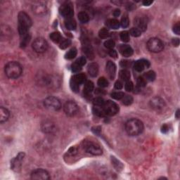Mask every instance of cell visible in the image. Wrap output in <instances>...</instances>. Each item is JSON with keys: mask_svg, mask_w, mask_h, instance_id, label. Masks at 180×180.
<instances>
[{"mask_svg": "<svg viewBox=\"0 0 180 180\" xmlns=\"http://www.w3.org/2000/svg\"><path fill=\"white\" fill-rule=\"evenodd\" d=\"M18 32L21 37L28 34L30 28L32 26V20L26 12L21 11L18 16Z\"/></svg>", "mask_w": 180, "mask_h": 180, "instance_id": "obj_1", "label": "cell"}, {"mask_svg": "<svg viewBox=\"0 0 180 180\" xmlns=\"http://www.w3.org/2000/svg\"><path fill=\"white\" fill-rule=\"evenodd\" d=\"M125 130L129 135L138 136L144 131V124L138 119H130L125 124Z\"/></svg>", "mask_w": 180, "mask_h": 180, "instance_id": "obj_2", "label": "cell"}, {"mask_svg": "<svg viewBox=\"0 0 180 180\" xmlns=\"http://www.w3.org/2000/svg\"><path fill=\"white\" fill-rule=\"evenodd\" d=\"M5 74L10 79H17L21 76L22 69L21 65L19 63L16 61H10L5 65L4 68Z\"/></svg>", "mask_w": 180, "mask_h": 180, "instance_id": "obj_3", "label": "cell"}, {"mask_svg": "<svg viewBox=\"0 0 180 180\" xmlns=\"http://www.w3.org/2000/svg\"><path fill=\"white\" fill-rule=\"evenodd\" d=\"M82 146L84 151L94 156H100L102 154V149L100 146L92 141H84Z\"/></svg>", "mask_w": 180, "mask_h": 180, "instance_id": "obj_4", "label": "cell"}, {"mask_svg": "<svg viewBox=\"0 0 180 180\" xmlns=\"http://www.w3.org/2000/svg\"><path fill=\"white\" fill-rule=\"evenodd\" d=\"M44 106L47 109L51 111H58L61 107L60 101L54 96H49L45 98L44 101Z\"/></svg>", "mask_w": 180, "mask_h": 180, "instance_id": "obj_5", "label": "cell"}, {"mask_svg": "<svg viewBox=\"0 0 180 180\" xmlns=\"http://www.w3.org/2000/svg\"><path fill=\"white\" fill-rule=\"evenodd\" d=\"M147 48L150 51L153 53L160 52L164 48L163 42L156 37L151 38L147 42Z\"/></svg>", "mask_w": 180, "mask_h": 180, "instance_id": "obj_6", "label": "cell"}, {"mask_svg": "<svg viewBox=\"0 0 180 180\" xmlns=\"http://www.w3.org/2000/svg\"><path fill=\"white\" fill-rule=\"evenodd\" d=\"M105 116H112L117 114L119 111L118 106L113 101H105L104 106H102Z\"/></svg>", "mask_w": 180, "mask_h": 180, "instance_id": "obj_7", "label": "cell"}, {"mask_svg": "<svg viewBox=\"0 0 180 180\" xmlns=\"http://www.w3.org/2000/svg\"><path fill=\"white\" fill-rule=\"evenodd\" d=\"M32 49L37 53H43L47 51L48 48V43L42 37H38L35 39L32 43Z\"/></svg>", "mask_w": 180, "mask_h": 180, "instance_id": "obj_8", "label": "cell"}, {"mask_svg": "<svg viewBox=\"0 0 180 180\" xmlns=\"http://www.w3.org/2000/svg\"><path fill=\"white\" fill-rule=\"evenodd\" d=\"M63 110L67 115L72 117L78 113L79 108H78V104L76 102L73 101H67L64 105Z\"/></svg>", "mask_w": 180, "mask_h": 180, "instance_id": "obj_9", "label": "cell"}, {"mask_svg": "<svg viewBox=\"0 0 180 180\" xmlns=\"http://www.w3.org/2000/svg\"><path fill=\"white\" fill-rule=\"evenodd\" d=\"M60 13L61 14L63 17H65L67 19H69L73 17L74 14V10H73V4L70 2H66L63 4L61 7H60Z\"/></svg>", "mask_w": 180, "mask_h": 180, "instance_id": "obj_10", "label": "cell"}, {"mask_svg": "<svg viewBox=\"0 0 180 180\" xmlns=\"http://www.w3.org/2000/svg\"><path fill=\"white\" fill-rule=\"evenodd\" d=\"M31 179L37 180H47L50 179L49 175L47 170L43 169H37L31 174Z\"/></svg>", "mask_w": 180, "mask_h": 180, "instance_id": "obj_11", "label": "cell"}, {"mask_svg": "<svg viewBox=\"0 0 180 180\" xmlns=\"http://www.w3.org/2000/svg\"><path fill=\"white\" fill-rule=\"evenodd\" d=\"M150 106L151 109L155 111H161L165 108V101L162 98L158 96L153 97L150 101Z\"/></svg>", "mask_w": 180, "mask_h": 180, "instance_id": "obj_12", "label": "cell"}, {"mask_svg": "<svg viewBox=\"0 0 180 180\" xmlns=\"http://www.w3.org/2000/svg\"><path fill=\"white\" fill-rule=\"evenodd\" d=\"M25 153L21 152L18 154V156L12 160L11 162V169L15 172H19L21 168V162L24 158Z\"/></svg>", "mask_w": 180, "mask_h": 180, "instance_id": "obj_13", "label": "cell"}, {"mask_svg": "<svg viewBox=\"0 0 180 180\" xmlns=\"http://www.w3.org/2000/svg\"><path fill=\"white\" fill-rule=\"evenodd\" d=\"M47 7L43 2L37 1L32 5V11L36 15L42 16L47 13Z\"/></svg>", "mask_w": 180, "mask_h": 180, "instance_id": "obj_14", "label": "cell"}, {"mask_svg": "<svg viewBox=\"0 0 180 180\" xmlns=\"http://www.w3.org/2000/svg\"><path fill=\"white\" fill-rule=\"evenodd\" d=\"M150 66V63L146 59H142L136 61L134 64V68L136 71L142 72L146 68H148Z\"/></svg>", "mask_w": 180, "mask_h": 180, "instance_id": "obj_15", "label": "cell"}, {"mask_svg": "<svg viewBox=\"0 0 180 180\" xmlns=\"http://www.w3.org/2000/svg\"><path fill=\"white\" fill-rule=\"evenodd\" d=\"M106 71H107L108 76L111 80H113L116 75V65L113 62L109 61L106 63Z\"/></svg>", "mask_w": 180, "mask_h": 180, "instance_id": "obj_16", "label": "cell"}, {"mask_svg": "<svg viewBox=\"0 0 180 180\" xmlns=\"http://www.w3.org/2000/svg\"><path fill=\"white\" fill-rule=\"evenodd\" d=\"M119 51L120 54L125 57H129L133 54V49L129 45L121 44L119 47Z\"/></svg>", "mask_w": 180, "mask_h": 180, "instance_id": "obj_17", "label": "cell"}, {"mask_svg": "<svg viewBox=\"0 0 180 180\" xmlns=\"http://www.w3.org/2000/svg\"><path fill=\"white\" fill-rule=\"evenodd\" d=\"M134 24L137 26L138 29L140 30L142 32H144L147 28V23L144 18H137L134 20Z\"/></svg>", "mask_w": 180, "mask_h": 180, "instance_id": "obj_18", "label": "cell"}, {"mask_svg": "<svg viewBox=\"0 0 180 180\" xmlns=\"http://www.w3.org/2000/svg\"><path fill=\"white\" fill-rule=\"evenodd\" d=\"M42 129L45 133H51L55 130V125L50 121H46L42 125Z\"/></svg>", "mask_w": 180, "mask_h": 180, "instance_id": "obj_19", "label": "cell"}, {"mask_svg": "<svg viewBox=\"0 0 180 180\" xmlns=\"http://www.w3.org/2000/svg\"><path fill=\"white\" fill-rule=\"evenodd\" d=\"M88 73L92 77H96L98 73V65L96 63H92L87 68Z\"/></svg>", "mask_w": 180, "mask_h": 180, "instance_id": "obj_20", "label": "cell"}, {"mask_svg": "<svg viewBox=\"0 0 180 180\" xmlns=\"http://www.w3.org/2000/svg\"><path fill=\"white\" fill-rule=\"evenodd\" d=\"M10 116V113L8 109L4 107L0 108V122L1 123H4V122L7 121Z\"/></svg>", "mask_w": 180, "mask_h": 180, "instance_id": "obj_21", "label": "cell"}, {"mask_svg": "<svg viewBox=\"0 0 180 180\" xmlns=\"http://www.w3.org/2000/svg\"><path fill=\"white\" fill-rule=\"evenodd\" d=\"M71 80L74 81L75 82H76L77 84L80 85L81 84L84 83L86 81V76L83 73H80V74H77L75 76H73V78Z\"/></svg>", "mask_w": 180, "mask_h": 180, "instance_id": "obj_22", "label": "cell"}, {"mask_svg": "<svg viewBox=\"0 0 180 180\" xmlns=\"http://www.w3.org/2000/svg\"><path fill=\"white\" fill-rule=\"evenodd\" d=\"M106 26H108L109 28L111 29L116 30L118 29L120 27V22H119L117 19H109L106 21Z\"/></svg>", "mask_w": 180, "mask_h": 180, "instance_id": "obj_23", "label": "cell"}, {"mask_svg": "<svg viewBox=\"0 0 180 180\" xmlns=\"http://www.w3.org/2000/svg\"><path fill=\"white\" fill-rule=\"evenodd\" d=\"M65 28L68 30H76L77 27V23L75 20H73V18H69V19H67L65 22Z\"/></svg>", "mask_w": 180, "mask_h": 180, "instance_id": "obj_24", "label": "cell"}, {"mask_svg": "<svg viewBox=\"0 0 180 180\" xmlns=\"http://www.w3.org/2000/svg\"><path fill=\"white\" fill-rule=\"evenodd\" d=\"M119 76H120V79H122V80L127 82L130 79V73H129V70L126 69L122 70L120 71Z\"/></svg>", "mask_w": 180, "mask_h": 180, "instance_id": "obj_25", "label": "cell"}, {"mask_svg": "<svg viewBox=\"0 0 180 180\" xmlns=\"http://www.w3.org/2000/svg\"><path fill=\"white\" fill-rule=\"evenodd\" d=\"M94 88V85L93 82L92 81H87L84 84V92L88 94H90L91 92H93Z\"/></svg>", "mask_w": 180, "mask_h": 180, "instance_id": "obj_26", "label": "cell"}, {"mask_svg": "<svg viewBox=\"0 0 180 180\" xmlns=\"http://www.w3.org/2000/svg\"><path fill=\"white\" fill-rule=\"evenodd\" d=\"M78 19L82 23H87V22L90 21V16L86 12L81 11L78 13Z\"/></svg>", "mask_w": 180, "mask_h": 180, "instance_id": "obj_27", "label": "cell"}, {"mask_svg": "<svg viewBox=\"0 0 180 180\" xmlns=\"http://www.w3.org/2000/svg\"><path fill=\"white\" fill-rule=\"evenodd\" d=\"M156 73L153 70H150V71L147 72L144 76V78L146 82H153L156 79Z\"/></svg>", "mask_w": 180, "mask_h": 180, "instance_id": "obj_28", "label": "cell"}, {"mask_svg": "<svg viewBox=\"0 0 180 180\" xmlns=\"http://www.w3.org/2000/svg\"><path fill=\"white\" fill-rule=\"evenodd\" d=\"M50 39L51 40V41L54 42V43H60V42L61 41L62 37L61 35L60 32H54L50 35Z\"/></svg>", "mask_w": 180, "mask_h": 180, "instance_id": "obj_29", "label": "cell"}, {"mask_svg": "<svg viewBox=\"0 0 180 180\" xmlns=\"http://www.w3.org/2000/svg\"><path fill=\"white\" fill-rule=\"evenodd\" d=\"M77 54H78V51H77L76 48H72L65 54V59H69V60L74 59L77 56Z\"/></svg>", "mask_w": 180, "mask_h": 180, "instance_id": "obj_30", "label": "cell"}, {"mask_svg": "<svg viewBox=\"0 0 180 180\" xmlns=\"http://www.w3.org/2000/svg\"><path fill=\"white\" fill-rule=\"evenodd\" d=\"M111 160H112V164L114 167L117 170H121L123 168V165L118 159L115 158V157H111Z\"/></svg>", "mask_w": 180, "mask_h": 180, "instance_id": "obj_31", "label": "cell"}, {"mask_svg": "<svg viewBox=\"0 0 180 180\" xmlns=\"http://www.w3.org/2000/svg\"><path fill=\"white\" fill-rule=\"evenodd\" d=\"M59 44H60L59 47H60L61 49H65L68 48L71 44V41H70V40H69V39H63V40H61Z\"/></svg>", "mask_w": 180, "mask_h": 180, "instance_id": "obj_32", "label": "cell"}, {"mask_svg": "<svg viewBox=\"0 0 180 180\" xmlns=\"http://www.w3.org/2000/svg\"><path fill=\"white\" fill-rule=\"evenodd\" d=\"M122 101H123V104H125V106H129L132 104L133 98L129 95H125L122 98Z\"/></svg>", "mask_w": 180, "mask_h": 180, "instance_id": "obj_33", "label": "cell"}, {"mask_svg": "<svg viewBox=\"0 0 180 180\" xmlns=\"http://www.w3.org/2000/svg\"><path fill=\"white\" fill-rule=\"evenodd\" d=\"M98 35H99L100 38L106 39L110 36V33H109V31L106 28H103V29L100 30L99 32H98Z\"/></svg>", "mask_w": 180, "mask_h": 180, "instance_id": "obj_34", "label": "cell"}, {"mask_svg": "<svg viewBox=\"0 0 180 180\" xmlns=\"http://www.w3.org/2000/svg\"><path fill=\"white\" fill-rule=\"evenodd\" d=\"M105 101L104 98L101 97H96L93 100V104H94L95 106H98V107H102L104 106Z\"/></svg>", "mask_w": 180, "mask_h": 180, "instance_id": "obj_35", "label": "cell"}, {"mask_svg": "<svg viewBox=\"0 0 180 180\" xmlns=\"http://www.w3.org/2000/svg\"><path fill=\"white\" fill-rule=\"evenodd\" d=\"M97 83H98L99 87H102V88L108 87V85H109V82H108L107 80L105 78H104V77L100 78L98 80V82H97Z\"/></svg>", "mask_w": 180, "mask_h": 180, "instance_id": "obj_36", "label": "cell"}, {"mask_svg": "<svg viewBox=\"0 0 180 180\" xmlns=\"http://www.w3.org/2000/svg\"><path fill=\"white\" fill-rule=\"evenodd\" d=\"M125 96V94L122 92H115L111 94V97L114 99L120 100Z\"/></svg>", "mask_w": 180, "mask_h": 180, "instance_id": "obj_37", "label": "cell"}, {"mask_svg": "<svg viewBox=\"0 0 180 180\" xmlns=\"http://www.w3.org/2000/svg\"><path fill=\"white\" fill-rule=\"evenodd\" d=\"M22 37V40H21V45L22 47H25L27 46L28 44L29 43L30 40V36L29 34H28V35L23 36V37Z\"/></svg>", "mask_w": 180, "mask_h": 180, "instance_id": "obj_38", "label": "cell"}, {"mask_svg": "<svg viewBox=\"0 0 180 180\" xmlns=\"http://www.w3.org/2000/svg\"><path fill=\"white\" fill-rule=\"evenodd\" d=\"M120 36L122 41L124 42H127L129 41V34L127 31H123V32H120Z\"/></svg>", "mask_w": 180, "mask_h": 180, "instance_id": "obj_39", "label": "cell"}, {"mask_svg": "<svg viewBox=\"0 0 180 180\" xmlns=\"http://www.w3.org/2000/svg\"><path fill=\"white\" fill-rule=\"evenodd\" d=\"M146 82H147L146 81L144 77H139L138 79H137V87L139 89H141L142 87H144L146 85Z\"/></svg>", "mask_w": 180, "mask_h": 180, "instance_id": "obj_40", "label": "cell"}, {"mask_svg": "<svg viewBox=\"0 0 180 180\" xmlns=\"http://www.w3.org/2000/svg\"><path fill=\"white\" fill-rule=\"evenodd\" d=\"M142 31H141L139 29H138L137 28H133L130 30L131 35L134 37H139V36L142 35Z\"/></svg>", "mask_w": 180, "mask_h": 180, "instance_id": "obj_41", "label": "cell"}, {"mask_svg": "<svg viewBox=\"0 0 180 180\" xmlns=\"http://www.w3.org/2000/svg\"><path fill=\"white\" fill-rule=\"evenodd\" d=\"M82 66H81V65L76 61L74 62V63L72 64L71 68L73 72H74V73H78V72L80 71L81 69H82Z\"/></svg>", "mask_w": 180, "mask_h": 180, "instance_id": "obj_42", "label": "cell"}, {"mask_svg": "<svg viewBox=\"0 0 180 180\" xmlns=\"http://www.w3.org/2000/svg\"><path fill=\"white\" fill-rule=\"evenodd\" d=\"M104 46L106 48L109 49H112L115 46V43L113 40H109L104 42Z\"/></svg>", "mask_w": 180, "mask_h": 180, "instance_id": "obj_43", "label": "cell"}, {"mask_svg": "<svg viewBox=\"0 0 180 180\" xmlns=\"http://www.w3.org/2000/svg\"><path fill=\"white\" fill-rule=\"evenodd\" d=\"M120 24L121 25V26L123 28H127L128 26H129V18H128L127 16H123V18H122L121 21H120Z\"/></svg>", "mask_w": 180, "mask_h": 180, "instance_id": "obj_44", "label": "cell"}, {"mask_svg": "<svg viewBox=\"0 0 180 180\" xmlns=\"http://www.w3.org/2000/svg\"><path fill=\"white\" fill-rule=\"evenodd\" d=\"M125 90L127 91V92H132L134 90V84H133L132 82H131L130 80L127 81L125 85Z\"/></svg>", "mask_w": 180, "mask_h": 180, "instance_id": "obj_45", "label": "cell"}, {"mask_svg": "<svg viewBox=\"0 0 180 180\" xmlns=\"http://www.w3.org/2000/svg\"><path fill=\"white\" fill-rule=\"evenodd\" d=\"M70 87H71L72 90L75 92H78L80 90V85L78 84H77L76 82H75L74 81H73L71 80H70Z\"/></svg>", "mask_w": 180, "mask_h": 180, "instance_id": "obj_46", "label": "cell"}, {"mask_svg": "<svg viewBox=\"0 0 180 180\" xmlns=\"http://www.w3.org/2000/svg\"><path fill=\"white\" fill-rule=\"evenodd\" d=\"M173 31L175 33H176L177 35H179L180 33V26L179 23H177L175 25V26L173 27Z\"/></svg>", "mask_w": 180, "mask_h": 180, "instance_id": "obj_47", "label": "cell"}, {"mask_svg": "<svg viewBox=\"0 0 180 180\" xmlns=\"http://www.w3.org/2000/svg\"><path fill=\"white\" fill-rule=\"evenodd\" d=\"M109 55H110L112 58H114V59H116L118 57V53L114 49H110L109 50Z\"/></svg>", "mask_w": 180, "mask_h": 180, "instance_id": "obj_48", "label": "cell"}, {"mask_svg": "<svg viewBox=\"0 0 180 180\" xmlns=\"http://www.w3.org/2000/svg\"><path fill=\"white\" fill-rule=\"evenodd\" d=\"M77 152H78V150H77V148H75V147H72V148H70L69 149V151H68V154L71 155V156H75V155L77 153Z\"/></svg>", "mask_w": 180, "mask_h": 180, "instance_id": "obj_49", "label": "cell"}, {"mask_svg": "<svg viewBox=\"0 0 180 180\" xmlns=\"http://www.w3.org/2000/svg\"><path fill=\"white\" fill-rule=\"evenodd\" d=\"M123 87V84L120 81H117L115 84V88L117 90H121Z\"/></svg>", "mask_w": 180, "mask_h": 180, "instance_id": "obj_50", "label": "cell"}, {"mask_svg": "<svg viewBox=\"0 0 180 180\" xmlns=\"http://www.w3.org/2000/svg\"><path fill=\"white\" fill-rule=\"evenodd\" d=\"M161 131L162 133H167L169 132V126L167 125H164L162 126Z\"/></svg>", "mask_w": 180, "mask_h": 180, "instance_id": "obj_51", "label": "cell"}, {"mask_svg": "<svg viewBox=\"0 0 180 180\" xmlns=\"http://www.w3.org/2000/svg\"><path fill=\"white\" fill-rule=\"evenodd\" d=\"M129 65H130V63L128 61H121V66L123 67V68H127Z\"/></svg>", "mask_w": 180, "mask_h": 180, "instance_id": "obj_52", "label": "cell"}, {"mask_svg": "<svg viewBox=\"0 0 180 180\" xmlns=\"http://www.w3.org/2000/svg\"><path fill=\"white\" fill-rule=\"evenodd\" d=\"M173 44L174 46L178 47L179 44V40L178 38H175L173 40Z\"/></svg>", "mask_w": 180, "mask_h": 180, "instance_id": "obj_53", "label": "cell"}, {"mask_svg": "<svg viewBox=\"0 0 180 180\" xmlns=\"http://www.w3.org/2000/svg\"><path fill=\"white\" fill-rule=\"evenodd\" d=\"M113 16L115 17L119 16L120 15V9H115V10H114V11L113 12Z\"/></svg>", "mask_w": 180, "mask_h": 180, "instance_id": "obj_54", "label": "cell"}, {"mask_svg": "<svg viewBox=\"0 0 180 180\" xmlns=\"http://www.w3.org/2000/svg\"><path fill=\"white\" fill-rule=\"evenodd\" d=\"M153 3V1H150V0H145V1H143V4L144 6H150L151 4Z\"/></svg>", "mask_w": 180, "mask_h": 180, "instance_id": "obj_55", "label": "cell"}, {"mask_svg": "<svg viewBox=\"0 0 180 180\" xmlns=\"http://www.w3.org/2000/svg\"><path fill=\"white\" fill-rule=\"evenodd\" d=\"M95 129H92V130H93V132L95 133V134H98L100 133V132H101V128L100 127H95Z\"/></svg>", "mask_w": 180, "mask_h": 180, "instance_id": "obj_56", "label": "cell"}, {"mask_svg": "<svg viewBox=\"0 0 180 180\" xmlns=\"http://www.w3.org/2000/svg\"><path fill=\"white\" fill-rule=\"evenodd\" d=\"M98 93L104 94L105 92H104V90H96V94H98Z\"/></svg>", "mask_w": 180, "mask_h": 180, "instance_id": "obj_57", "label": "cell"}, {"mask_svg": "<svg viewBox=\"0 0 180 180\" xmlns=\"http://www.w3.org/2000/svg\"><path fill=\"white\" fill-rule=\"evenodd\" d=\"M179 110H177L176 112V117L177 118H179Z\"/></svg>", "mask_w": 180, "mask_h": 180, "instance_id": "obj_58", "label": "cell"}]
</instances>
